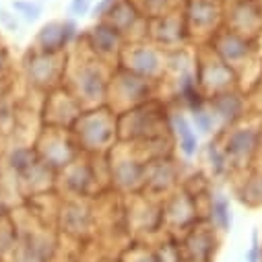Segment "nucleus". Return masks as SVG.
<instances>
[{
    "label": "nucleus",
    "instance_id": "nucleus-5",
    "mask_svg": "<svg viewBox=\"0 0 262 262\" xmlns=\"http://www.w3.org/2000/svg\"><path fill=\"white\" fill-rule=\"evenodd\" d=\"M13 7H15V9H19V11H23V13H25V19H27V21H35V19L39 17V7H37V5H27V3H15Z\"/></svg>",
    "mask_w": 262,
    "mask_h": 262
},
{
    "label": "nucleus",
    "instance_id": "nucleus-4",
    "mask_svg": "<svg viewBox=\"0 0 262 262\" xmlns=\"http://www.w3.org/2000/svg\"><path fill=\"white\" fill-rule=\"evenodd\" d=\"M260 252H262V246H260L258 231H252V242L246 252V262H260Z\"/></svg>",
    "mask_w": 262,
    "mask_h": 262
},
{
    "label": "nucleus",
    "instance_id": "nucleus-1",
    "mask_svg": "<svg viewBox=\"0 0 262 262\" xmlns=\"http://www.w3.org/2000/svg\"><path fill=\"white\" fill-rule=\"evenodd\" d=\"M188 252H190L192 262H209L213 258V254H215V237L199 233L196 237L190 239Z\"/></svg>",
    "mask_w": 262,
    "mask_h": 262
},
{
    "label": "nucleus",
    "instance_id": "nucleus-3",
    "mask_svg": "<svg viewBox=\"0 0 262 262\" xmlns=\"http://www.w3.org/2000/svg\"><path fill=\"white\" fill-rule=\"evenodd\" d=\"M176 124H178L180 135H182V149H184V153L186 155H192L196 151V137L190 133V126H188V122L182 116L176 118Z\"/></svg>",
    "mask_w": 262,
    "mask_h": 262
},
{
    "label": "nucleus",
    "instance_id": "nucleus-6",
    "mask_svg": "<svg viewBox=\"0 0 262 262\" xmlns=\"http://www.w3.org/2000/svg\"><path fill=\"white\" fill-rule=\"evenodd\" d=\"M91 7V0H73V5H71V11L73 15H85Z\"/></svg>",
    "mask_w": 262,
    "mask_h": 262
},
{
    "label": "nucleus",
    "instance_id": "nucleus-8",
    "mask_svg": "<svg viewBox=\"0 0 262 262\" xmlns=\"http://www.w3.org/2000/svg\"><path fill=\"white\" fill-rule=\"evenodd\" d=\"M73 35H75V25L73 23H67V25L62 27V41H69Z\"/></svg>",
    "mask_w": 262,
    "mask_h": 262
},
{
    "label": "nucleus",
    "instance_id": "nucleus-9",
    "mask_svg": "<svg viewBox=\"0 0 262 262\" xmlns=\"http://www.w3.org/2000/svg\"><path fill=\"white\" fill-rule=\"evenodd\" d=\"M112 3V0H101V3H99V7H95V15H101L105 9H107V5Z\"/></svg>",
    "mask_w": 262,
    "mask_h": 262
},
{
    "label": "nucleus",
    "instance_id": "nucleus-7",
    "mask_svg": "<svg viewBox=\"0 0 262 262\" xmlns=\"http://www.w3.org/2000/svg\"><path fill=\"white\" fill-rule=\"evenodd\" d=\"M194 120L199 122V126H201L203 133H209V126H211V124H209V120H207V116H205L203 112H196V114H194Z\"/></svg>",
    "mask_w": 262,
    "mask_h": 262
},
{
    "label": "nucleus",
    "instance_id": "nucleus-2",
    "mask_svg": "<svg viewBox=\"0 0 262 262\" xmlns=\"http://www.w3.org/2000/svg\"><path fill=\"white\" fill-rule=\"evenodd\" d=\"M213 223L217 225V229L221 231H229L231 229V209H229V201L223 194H219L213 201Z\"/></svg>",
    "mask_w": 262,
    "mask_h": 262
}]
</instances>
